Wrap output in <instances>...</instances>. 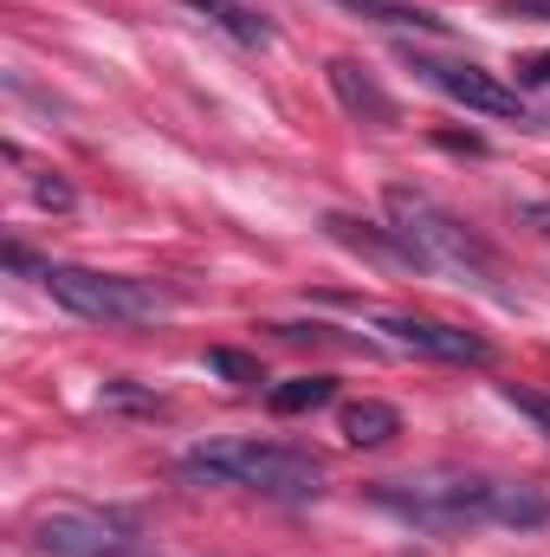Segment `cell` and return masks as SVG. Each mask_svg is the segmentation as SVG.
Wrapping results in <instances>:
<instances>
[{
	"instance_id": "cell-9",
	"label": "cell",
	"mask_w": 550,
	"mask_h": 557,
	"mask_svg": "<svg viewBox=\"0 0 550 557\" xmlns=\"http://www.w3.org/2000/svg\"><path fill=\"white\" fill-rule=\"evenodd\" d=\"M188 13H201L214 33H227V39H240V46H273V20L266 13H253V7H240V0H182Z\"/></svg>"
},
{
	"instance_id": "cell-15",
	"label": "cell",
	"mask_w": 550,
	"mask_h": 557,
	"mask_svg": "<svg viewBox=\"0 0 550 557\" xmlns=\"http://www.w3.org/2000/svg\"><path fill=\"white\" fill-rule=\"evenodd\" d=\"M208 370H214V376H227V383H260V363H253V357H240V350H208Z\"/></svg>"
},
{
	"instance_id": "cell-1",
	"label": "cell",
	"mask_w": 550,
	"mask_h": 557,
	"mask_svg": "<svg viewBox=\"0 0 550 557\" xmlns=\"http://www.w3.org/2000/svg\"><path fill=\"white\" fill-rule=\"evenodd\" d=\"M188 480H214V486H247L266 499H317L324 493V460L273 447V441H201L182 460Z\"/></svg>"
},
{
	"instance_id": "cell-8",
	"label": "cell",
	"mask_w": 550,
	"mask_h": 557,
	"mask_svg": "<svg viewBox=\"0 0 550 557\" xmlns=\"http://www.w3.org/2000/svg\"><path fill=\"white\" fill-rule=\"evenodd\" d=\"M324 78H330L337 104H343L357 124H370V131H389V124L402 117V111H396V98H389V91H383V85H376V78H370L357 59H330V65H324Z\"/></svg>"
},
{
	"instance_id": "cell-2",
	"label": "cell",
	"mask_w": 550,
	"mask_h": 557,
	"mask_svg": "<svg viewBox=\"0 0 550 557\" xmlns=\"http://www.w3.org/2000/svg\"><path fill=\"white\" fill-rule=\"evenodd\" d=\"M492 486L486 473L466 467H427V473H402V480H376L370 499L396 519H409L414 532H473L492 525Z\"/></svg>"
},
{
	"instance_id": "cell-6",
	"label": "cell",
	"mask_w": 550,
	"mask_h": 557,
	"mask_svg": "<svg viewBox=\"0 0 550 557\" xmlns=\"http://www.w3.org/2000/svg\"><path fill=\"white\" fill-rule=\"evenodd\" d=\"M409 65H414V78L434 85L440 98H453V104H466L479 117H518L525 124V98L512 85H499L492 72H479V65H440V59H421V52H409Z\"/></svg>"
},
{
	"instance_id": "cell-4",
	"label": "cell",
	"mask_w": 550,
	"mask_h": 557,
	"mask_svg": "<svg viewBox=\"0 0 550 557\" xmlns=\"http://www.w3.org/2000/svg\"><path fill=\"white\" fill-rule=\"evenodd\" d=\"M39 285L91 324H155L175 298L149 278H117V273H91V267H39Z\"/></svg>"
},
{
	"instance_id": "cell-5",
	"label": "cell",
	"mask_w": 550,
	"mask_h": 557,
	"mask_svg": "<svg viewBox=\"0 0 550 557\" xmlns=\"http://www.w3.org/2000/svg\"><path fill=\"white\" fill-rule=\"evenodd\" d=\"M26 545L39 557H130L137 532L130 519L98 512V506H39L26 525Z\"/></svg>"
},
{
	"instance_id": "cell-7",
	"label": "cell",
	"mask_w": 550,
	"mask_h": 557,
	"mask_svg": "<svg viewBox=\"0 0 550 557\" xmlns=\"http://www.w3.org/2000/svg\"><path fill=\"white\" fill-rule=\"evenodd\" d=\"M376 331H389L402 350H421V357H440V363H492V344L479 331H460V324H434V318H402V311H383Z\"/></svg>"
},
{
	"instance_id": "cell-3",
	"label": "cell",
	"mask_w": 550,
	"mask_h": 557,
	"mask_svg": "<svg viewBox=\"0 0 550 557\" xmlns=\"http://www.w3.org/2000/svg\"><path fill=\"white\" fill-rule=\"evenodd\" d=\"M383 208H389V227L409 240V253H414V267H421V273H453V278H466V285L499 292V285H492V278H499L492 247H486L473 227H460L447 208H434L421 188H389V195H383Z\"/></svg>"
},
{
	"instance_id": "cell-13",
	"label": "cell",
	"mask_w": 550,
	"mask_h": 557,
	"mask_svg": "<svg viewBox=\"0 0 550 557\" xmlns=\"http://www.w3.org/2000/svg\"><path fill=\"white\" fill-rule=\"evenodd\" d=\"M330 396H337L330 376H291V383H278L273 389V409L278 416H304V409H324Z\"/></svg>"
},
{
	"instance_id": "cell-17",
	"label": "cell",
	"mask_w": 550,
	"mask_h": 557,
	"mask_svg": "<svg viewBox=\"0 0 550 557\" xmlns=\"http://www.w3.org/2000/svg\"><path fill=\"white\" fill-rule=\"evenodd\" d=\"M33 195H39V201H46V208H72V188H65V182H59V175H52V182H46V175H39V182H33Z\"/></svg>"
},
{
	"instance_id": "cell-11",
	"label": "cell",
	"mask_w": 550,
	"mask_h": 557,
	"mask_svg": "<svg viewBox=\"0 0 550 557\" xmlns=\"http://www.w3.org/2000/svg\"><path fill=\"white\" fill-rule=\"evenodd\" d=\"M396 434H402V409L396 403H376V396L343 403V441L350 447H389Z\"/></svg>"
},
{
	"instance_id": "cell-18",
	"label": "cell",
	"mask_w": 550,
	"mask_h": 557,
	"mask_svg": "<svg viewBox=\"0 0 550 557\" xmlns=\"http://www.w3.org/2000/svg\"><path fill=\"white\" fill-rule=\"evenodd\" d=\"M505 13H512V20H518V13H525V20H550V0H518V7H505Z\"/></svg>"
},
{
	"instance_id": "cell-12",
	"label": "cell",
	"mask_w": 550,
	"mask_h": 557,
	"mask_svg": "<svg viewBox=\"0 0 550 557\" xmlns=\"http://www.w3.org/2000/svg\"><path fill=\"white\" fill-rule=\"evenodd\" d=\"M337 7H350L357 20L396 26V33H447V20H440V13H427V7H414V0H337Z\"/></svg>"
},
{
	"instance_id": "cell-10",
	"label": "cell",
	"mask_w": 550,
	"mask_h": 557,
	"mask_svg": "<svg viewBox=\"0 0 550 557\" xmlns=\"http://www.w3.org/2000/svg\"><path fill=\"white\" fill-rule=\"evenodd\" d=\"M492 525H505V532H538V525H550V499L538 486H525V480H499V486H492Z\"/></svg>"
},
{
	"instance_id": "cell-16",
	"label": "cell",
	"mask_w": 550,
	"mask_h": 557,
	"mask_svg": "<svg viewBox=\"0 0 550 557\" xmlns=\"http://www.w3.org/2000/svg\"><path fill=\"white\" fill-rule=\"evenodd\" d=\"M518 85H550V52H532V59H518Z\"/></svg>"
},
{
	"instance_id": "cell-14",
	"label": "cell",
	"mask_w": 550,
	"mask_h": 557,
	"mask_svg": "<svg viewBox=\"0 0 550 557\" xmlns=\"http://www.w3.org/2000/svg\"><path fill=\"white\" fill-rule=\"evenodd\" d=\"M499 396H505V409H518L525 421H538V428L550 434V396H538V389H518V383H505Z\"/></svg>"
},
{
	"instance_id": "cell-19",
	"label": "cell",
	"mask_w": 550,
	"mask_h": 557,
	"mask_svg": "<svg viewBox=\"0 0 550 557\" xmlns=\"http://www.w3.org/2000/svg\"><path fill=\"white\" fill-rule=\"evenodd\" d=\"M409 557H427V552H409Z\"/></svg>"
}]
</instances>
